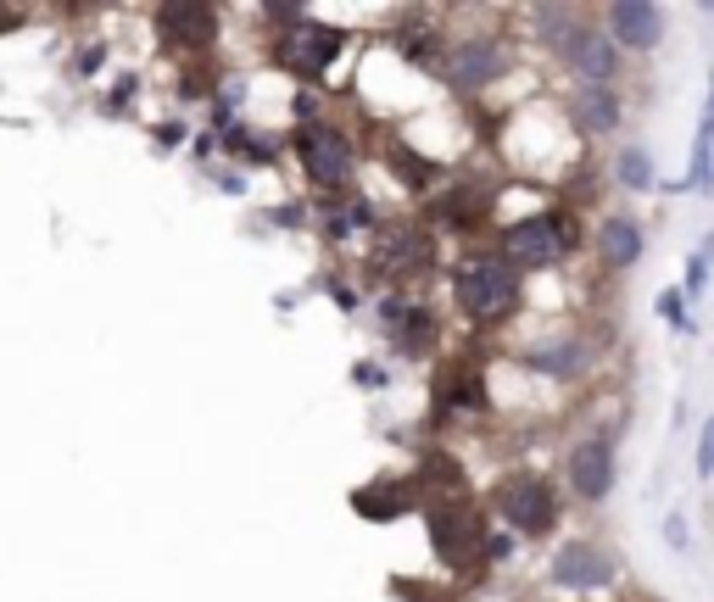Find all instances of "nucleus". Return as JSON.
<instances>
[{
  "instance_id": "f257e3e1",
  "label": "nucleus",
  "mask_w": 714,
  "mask_h": 602,
  "mask_svg": "<svg viewBox=\"0 0 714 602\" xmlns=\"http://www.w3.org/2000/svg\"><path fill=\"white\" fill-rule=\"evenodd\" d=\"M453 290H458L464 318L497 324V318H508L514 302H519V274H514V263H503V257H492V251H475V257L458 263Z\"/></svg>"
},
{
  "instance_id": "f03ea898",
  "label": "nucleus",
  "mask_w": 714,
  "mask_h": 602,
  "mask_svg": "<svg viewBox=\"0 0 714 602\" xmlns=\"http://www.w3.org/2000/svg\"><path fill=\"white\" fill-rule=\"evenodd\" d=\"M430 546L447 569H475L480 552H486V530H480V513L469 502H436L430 507Z\"/></svg>"
},
{
  "instance_id": "7ed1b4c3",
  "label": "nucleus",
  "mask_w": 714,
  "mask_h": 602,
  "mask_svg": "<svg viewBox=\"0 0 714 602\" xmlns=\"http://www.w3.org/2000/svg\"><path fill=\"white\" fill-rule=\"evenodd\" d=\"M553 46L564 51V62H569L586 85H608V79H614V68H619L614 40H603V29H581L569 12H558V34H553Z\"/></svg>"
},
{
  "instance_id": "20e7f679",
  "label": "nucleus",
  "mask_w": 714,
  "mask_h": 602,
  "mask_svg": "<svg viewBox=\"0 0 714 602\" xmlns=\"http://www.w3.org/2000/svg\"><path fill=\"white\" fill-rule=\"evenodd\" d=\"M497 507H503V519H508L514 530H525V535H547L553 519H558V496H553V485L536 480V474L503 480V485H497Z\"/></svg>"
},
{
  "instance_id": "39448f33",
  "label": "nucleus",
  "mask_w": 714,
  "mask_h": 602,
  "mask_svg": "<svg viewBox=\"0 0 714 602\" xmlns=\"http://www.w3.org/2000/svg\"><path fill=\"white\" fill-rule=\"evenodd\" d=\"M296 151H301V168H307V179L318 190H340L351 179V151L329 124H301L296 129Z\"/></svg>"
},
{
  "instance_id": "423d86ee",
  "label": "nucleus",
  "mask_w": 714,
  "mask_h": 602,
  "mask_svg": "<svg viewBox=\"0 0 714 602\" xmlns=\"http://www.w3.org/2000/svg\"><path fill=\"white\" fill-rule=\"evenodd\" d=\"M335 57H340V34H335V29H318V23H296V29L279 40V62H285L296 79H324Z\"/></svg>"
},
{
  "instance_id": "0eeeda50",
  "label": "nucleus",
  "mask_w": 714,
  "mask_h": 602,
  "mask_svg": "<svg viewBox=\"0 0 714 602\" xmlns=\"http://www.w3.org/2000/svg\"><path fill=\"white\" fill-rule=\"evenodd\" d=\"M508 257H514L519 268H558V263H564V240H558L553 218H547V213L519 218V224L508 229Z\"/></svg>"
},
{
  "instance_id": "6e6552de",
  "label": "nucleus",
  "mask_w": 714,
  "mask_h": 602,
  "mask_svg": "<svg viewBox=\"0 0 714 602\" xmlns=\"http://www.w3.org/2000/svg\"><path fill=\"white\" fill-rule=\"evenodd\" d=\"M569 485H575L586 502L608 496V485H614V446H608V435L575 441V452H569Z\"/></svg>"
},
{
  "instance_id": "1a4fd4ad",
  "label": "nucleus",
  "mask_w": 714,
  "mask_h": 602,
  "mask_svg": "<svg viewBox=\"0 0 714 602\" xmlns=\"http://www.w3.org/2000/svg\"><path fill=\"white\" fill-rule=\"evenodd\" d=\"M553 580H558V585H575V591L608 585V580H614V557L597 552L592 541H564V546L553 552Z\"/></svg>"
},
{
  "instance_id": "9d476101",
  "label": "nucleus",
  "mask_w": 714,
  "mask_h": 602,
  "mask_svg": "<svg viewBox=\"0 0 714 602\" xmlns=\"http://www.w3.org/2000/svg\"><path fill=\"white\" fill-rule=\"evenodd\" d=\"M503 68H508V57H503L497 40H458V46H453V62H447V79H453L458 90H480V85H492Z\"/></svg>"
},
{
  "instance_id": "9b49d317",
  "label": "nucleus",
  "mask_w": 714,
  "mask_h": 602,
  "mask_svg": "<svg viewBox=\"0 0 714 602\" xmlns=\"http://www.w3.org/2000/svg\"><path fill=\"white\" fill-rule=\"evenodd\" d=\"M658 29H664V12L647 7V0H614L608 7V40H619V46L647 51V46H658Z\"/></svg>"
},
{
  "instance_id": "f8f14e48",
  "label": "nucleus",
  "mask_w": 714,
  "mask_h": 602,
  "mask_svg": "<svg viewBox=\"0 0 714 602\" xmlns=\"http://www.w3.org/2000/svg\"><path fill=\"white\" fill-rule=\"evenodd\" d=\"M157 29L185 51H207L212 34H218V12L212 7H179L173 0V7H157Z\"/></svg>"
},
{
  "instance_id": "ddd939ff",
  "label": "nucleus",
  "mask_w": 714,
  "mask_h": 602,
  "mask_svg": "<svg viewBox=\"0 0 714 602\" xmlns=\"http://www.w3.org/2000/svg\"><path fill=\"white\" fill-rule=\"evenodd\" d=\"M569 124H575L581 135H608V129H619V96H614L608 85H581V90L569 96Z\"/></svg>"
},
{
  "instance_id": "4468645a",
  "label": "nucleus",
  "mask_w": 714,
  "mask_h": 602,
  "mask_svg": "<svg viewBox=\"0 0 714 602\" xmlns=\"http://www.w3.org/2000/svg\"><path fill=\"white\" fill-rule=\"evenodd\" d=\"M408 507H414V496H408L403 480H375V485H364V491H351V513H357V519L391 524V519H403Z\"/></svg>"
},
{
  "instance_id": "2eb2a0df",
  "label": "nucleus",
  "mask_w": 714,
  "mask_h": 602,
  "mask_svg": "<svg viewBox=\"0 0 714 602\" xmlns=\"http://www.w3.org/2000/svg\"><path fill=\"white\" fill-rule=\"evenodd\" d=\"M597 251H603L608 268H631L642 257V224L625 218V213H608L603 229H597Z\"/></svg>"
},
{
  "instance_id": "dca6fc26",
  "label": "nucleus",
  "mask_w": 714,
  "mask_h": 602,
  "mask_svg": "<svg viewBox=\"0 0 714 602\" xmlns=\"http://www.w3.org/2000/svg\"><path fill=\"white\" fill-rule=\"evenodd\" d=\"M380 263L397 268V274H425V268H430V235L414 229V224L391 229V235L380 240Z\"/></svg>"
},
{
  "instance_id": "f3484780",
  "label": "nucleus",
  "mask_w": 714,
  "mask_h": 602,
  "mask_svg": "<svg viewBox=\"0 0 714 602\" xmlns=\"http://www.w3.org/2000/svg\"><path fill=\"white\" fill-rule=\"evenodd\" d=\"M436 396H442V407L480 413V407H486V379H480L469 363H447V368L436 374Z\"/></svg>"
},
{
  "instance_id": "a211bd4d",
  "label": "nucleus",
  "mask_w": 714,
  "mask_h": 602,
  "mask_svg": "<svg viewBox=\"0 0 714 602\" xmlns=\"http://www.w3.org/2000/svg\"><path fill=\"white\" fill-rule=\"evenodd\" d=\"M380 324H386L403 346H425V335H430V313L414 307V302H403V296H386V302H380Z\"/></svg>"
},
{
  "instance_id": "6ab92c4d",
  "label": "nucleus",
  "mask_w": 714,
  "mask_h": 602,
  "mask_svg": "<svg viewBox=\"0 0 714 602\" xmlns=\"http://www.w3.org/2000/svg\"><path fill=\"white\" fill-rule=\"evenodd\" d=\"M525 363L542 368V374H553V379H575L586 368V352H581V341H547V346H530Z\"/></svg>"
},
{
  "instance_id": "aec40b11",
  "label": "nucleus",
  "mask_w": 714,
  "mask_h": 602,
  "mask_svg": "<svg viewBox=\"0 0 714 602\" xmlns=\"http://www.w3.org/2000/svg\"><path fill=\"white\" fill-rule=\"evenodd\" d=\"M686 190H697V196L714 190V96H708V118L697 129V146H692V179H686Z\"/></svg>"
},
{
  "instance_id": "412c9836",
  "label": "nucleus",
  "mask_w": 714,
  "mask_h": 602,
  "mask_svg": "<svg viewBox=\"0 0 714 602\" xmlns=\"http://www.w3.org/2000/svg\"><path fill=\"white\" fill-rule=\"evenodd\" d=\"M619 185H625V190H653V157H647L642 146L619 151Z\"/></svg>"
},
{
  "instance_id": "4be33fe9",
  "label": "nucleus",
  "mask_w": 714,
  "mask_h": 602,
  "mask_svg": "<svg viewBox=\"0 0 714 602\" xmlns=\"http://www.w3.org/2000/svg\"><path fill=\"white\" fill-rule=\"evenodd\" d=\"M386 157H391V168H397L408 185H430V179H436V162H430V157H419V151H408V146H391Z\"/></svg>"
},
{
  "instance_id": "5701e85b",
  "label": "nucleus",
  "mask_w": 714,
  "mask_h": 602,
  "mask_svg": "<svg viewBox=\"0 0 714 602\" xmlns=\"http://www.w3.org/2000/svg\"><path fill=\"white\" fill-rule=\"evenodd\" d=\"M697 474H703V480L714 474V418H708L703 435H697Z\"/></svg>"
},
{
  "instance_id": "b1692460",
  "label": "nucleus",
  "mask_w": 714,
  "mask_h": 602,
  "mask_svg": "<svg viewBox=\"0 0 714 602\" xmlns=\"http://www.w3.org/2000/svg\"><path fill=\"white\" fill-rule=\"evenodd\" d=\"M658 313H664V318H670V324L681 329V324H686V307H681V290H664V296H658Z\"/></svg>"
},
{
  "instance_id": "393cba45",
  "label": "nucleus",
  "mask_w": 714,
  "mask_h": 602,
  "mask_svg": "<svg viewBox=\"0 0 714 602\" xmlns=\"http://www.w3.org/2000/svg\"><path fill=\"white\" fill-rule=\"evenodd\" d=\"M703 285H708V257H692V263H686V290L697 296Z\"/></svg>"
},
{
  "instance_id": "a878e982",
  "label": "nucleus",
  "mask_w": 714,
  "mask_h": 602,
  "mask_svg": "<svg viewBox=\"0 0 714 602\" xmlns=\"http://www.w3.org/2000/svg\"><path fill=\"white\" fill-rule=\"evenodd\" d=\"M664 535H670V546H675V552L686 546V524H681V519H670V524H664Z\"/></svg>"
},
{
  "instance_id": "bb28decb",
  "label": "nucleus",
  "mask_w": 714,
  "mask_h": 602,
  "mask_svg": "<svg viewBox=\"0 0 714 602\" xmlns=\"http://www.w3.org/2000/svg\"><path fill=\"white\" fill-rule=\"evenodd\" d=\"M23 23V12H12V7H0V34H7V29H18Z\"/></svg>"
}]
</instances>
